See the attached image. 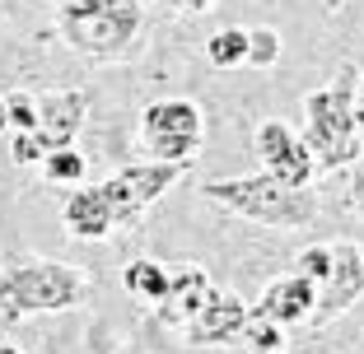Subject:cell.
Masks as SVG:
<instances>
[{"mask_svg":"<svg viewBox=\"0 0 364 354\" xmlns=\"http://www.w3.org/2000/svg\"><path fill=\"white\" fill-rule=\"evenodd\" d=\"M5 121H10L14 131H33L38 126V108H33L28 94H10L5 98Z\"/></svg>","mask_w":364,"mask_h":354,"instance_id":"ffe728a7","label":"cell"},{"mask_svg":"<svg viewBox=\"0 0 364 354\" xmlns=\"http://www.w3.org/2000/svg\"><path fill=\"white\" fill-rule=\"evenodd\" d=\"M294 275H304V280H313V284H327V275H332V247L327 243H318V247H304L299 257H294Z\"/></svg>","mask_w":364,"mask_h":354,"instance_id":"d6986e66","label":"cell"},{"mask_svg":"<svg viewBox=\"0 0 364 354\" xmlns=\"http://www.w3.org/2000/svg\"><path fill=\"white\" fill-rule=\"evenodd\" d=\"M43 172H47V182H85V154L52 150L43 154Z\"/></svg>","mask_w":364,"mask_h":354,"instance_id":"ac0fdd59","label":"cell"},{"mask_svg":"<svg viewBox=\"0 0 364 354\" xmlns=\"http://www.w3.org/2000/svg\"><path fill=\"white\" fill-rule=\"evenodd\" d=\"M252 150H257V159H262V172L276 177V182H285V187H313V177H318L313 154L299 140V131H289L285 121H276V117L257 126Z\"/></svg>","mask_w":364,"mask_h":354,"instance_id":"ba28073f","label":"cell"},{"mask_svg":"<svg viewBox=\"0 0 364 354\" xmlns=\"http://www.w3.org/2000/svg\"><path fill=\"white\" fill-rule=\"evenodd\" d=\"M355 112H360V121H364V70H360V79H355Z\"/></svg>","mask_w":364,"mask_h":354,"instance_id":"603a6c76","label":"cell"},{"mask_svg":"<svg viewBox=\"0 0 364 354\" xmlns=\"http://www.w3.org/2000/svg\"><path fill=\"white\" fill-rule=\"evenodd\" d=\"M5 126H10V121H5V98H0V131H5Z\"/></svg>","mask_w":364,"mask_h":354,"instance_id":"d4e9b609","label":"cell"},{"mask_svg":"<svg viewBox=\"0 0 364 354\" xmlns=\"http://www.w3.org/2000/svg\"><path fill=\"white\" fill-rule=\"evenodd\" d=\"M247 312H252V303H243L238 294L229 289H210L205 294V303L192 312V322L182 326V341L187 345H234L238 331H243Z\"/></svg>","mask_w":364,"mask_h":354,"instance_id":"30bf717a","label":"cell"},{"mask_svg":"<svg viewBox=\"0 0 364 354\" xmlns=\"http://www.w3.org/2000/svg\"><path fill=\"white\" fill-rule=\"evenodd\" d=\"M238 341L247 345V354H285L289 350V331L276 326V322H267V317H257V312H247Z\"/></svg>","mask_w":364,"mask_h":354,"instance_id":"9a60e30c","label":"cell"},{"mask_svg":"<svg viewBox=\"0 0 364 354\" xmlns=\"http://www.w3.org/2000/svg\"><path fill=\"white\" fill-rule=\"evenodd\" d=\"M0 354H19V350H14V345H0Z\"/></svg>","mask_w":364,"mask_h":354,"instance_id":"484cf974","label":"cell"},{"mask_svg":"<svg viewBox=\"0 0 364 354\" xmlns=\"http://www.w3.org/2000/svg\"><path fill=\"white\" fill-rule=\"evenodd\" d=\"M122 284H127V294H136L140 303H164V294H168V266L140 257L122 270Z\"/></svg>","mask_w":364,"mask_h":354,"instance_id":"5bb4252c","label":"cell"},{"mask_svg":"<svg viewBox=\"0 0 364 354\" xmlns=\"http://www.w3.org/2000/svg\"><path fill=\"white\" fill-rule=\"evenodd\" d=\"M332 247V275L327 284L318 289V303L309 312V331H322V326H332L341 312H350L355 303L364 299V243L355 238H341V243H327Z\"/></svg>","mask_w":364,"mask_h":354,"instance_id":"52a82bcc","label":"cell"},{"mask_svg":"<svg viewBox=\"0 0 364 354\" xmlns=\"http://www.w3.org/2000/svg\"><path fill=\"white\" fill-rule=\"evenodd\" d=\"M280 61V33L276 28H247V56L243 65H257V70H271V65Z\"/></svg>","mask_w":364,"mask_h":354,"instance_id":"e0dca14e","label":"cell"},{"mask_svg":"<svg viewBox=\"0 0 364 354\" xmlns=\"http://www.w3.org/2000/svg\"><path fill=\"white\" fill-rule=\"evenodd\" d=\"M210 275H205L201 266H182V270H168V294H164V303H154V322L159 326H187L192 322V312L205 303V294H210Z\"/></svg>","mask_w":364,"mask_h":354,"instance_id":"7c38bea8","label":"cell"},{"mask_svg":"<svg viewBox=\"0 0 364 354\" xmlns=\"http://www.w3.org/2000/svg\"><path fill=\"white\" fill-rule=\"evenodd\" d=\"M178 5H182V10H210L215 0H178Z\"/></svg>","mask_w":364,"mask_h":354,"instance_id":"cb8c5ba5","label":"cell"},{"mask_svg":"<svg viewBox=\"0 0 364 354\" xmlns=\"http://www.w3.org/2000/svg\"><path fill=\"white\" fill-rule=\"evenodd\" d=\"M140 140L159 163H192L205 140L201 108L192 98H159L140 112Z\"/></svg>","mask_w":364,"mask_h":354,"instance_id":"5b68a950","label":"cell"},{"mask_svg":"<svg viewBox=\"0 0 364 354\" xmlns=\"http://www.w3.org/2000/svg\"><path fill=\"white\" fill-rule=\"evenodd\" d=\"M243 56H247V28H220L205 38V61L215 70H234V65H243Z\"/></svg>","mask_w":364,"mask_h":354,"instance_id":"2e32d148","label":"cell"},{"mask_svg":"<svg viewBox=\"0 0 364 354\" xmlns=\"http://www.w3.org/2000/svg\"><path fill=\"white\" fill-rule=\"evenodd\" d=\"M61 38L85 61H122L145 28L140 0H61Z\"/></svg>","mask_w":364,"mask_h":354,"instance_id":"3957f363","label":"cell"},{"mask_svg":"<svg viewBox=\"0 0 364 354\" xmlns=\"http://www.w3.org/2000/svg\"><path fill=\"white\" fill-rule=\"evenodd\" d=\"M201 196L220 210L238 219H252V224L267 228H309L318 219V196L309 187H285L267 172H252V177H215L201 187Z\"/></svg>","mask_w":364,"mask_h":354,"instance_id":"7a4b0ae2","label":"cell"},{"mask_svg":"<svg viewBox=\"0 0 364 354\" xmlns=\"http://www.w3.org/2000/svg\"><path fill=\"white\" fill-rule=\"evenodd\" d=\"M65 228H70V238H107L117 228V219H112V210H107L98 187H80L65 201Z\"/></svg>","mask_w":364,"mask_h":354,"instance_id":"4fadbf2b","label":"cell"},{"mask_svg":"<svg viewBox=\"0 0 364 354\" xmlns=\"http://www.w3.org/2000/svg\"><path fill=\"white\" fill-rule=\"evenodd\" d=\"M346 215H355L364 224V159L350 163V187H346Z\"/></svg>","mask_w":364,"mask_h":354,"instance_id":"44dd1931","label":"cell"},{"mask_svg":"<svg viewBox=\"0 0 364 354\" xmlns=\"http://www.w3.org/2000/svg\"><path fill=\"white\" fill-rule=\"evenodd\" d=\"M89 294V275L65 261H23L0 275V317L19 322L33 312H65Z\"/></svg>","mask_w":364,"mask_h":354,"instance_id":"277c9868","label":"cell"},{"mask_svg":"<svg viewBox=\"0 0 364 354\" xmlns=\"http://www.w3.org/2000/svg\"><path fill=\"white\" fill-rule=\"evenodd\" d=\"M355 65H336V75L327 89L304 94V145L313 154L318 172H341L360 159V112H355Z\"/></svg>","mask_w":364,"mask_h":354,"instance_id":"6da1fadb","label":"cell"},{"mask_svg":"<svg viewBox=\"0 0 364 354\" xmlns=\"http://www.w3.org/2000/svg\"><path fill=\"white\" fill-rule=\"evenodd\" d=\"M313 303H318V284L289 270V275L271 280L267 289H262V299L252 303V312H257V317H267V322H276V326H285V331H289V326H304V322H309Z\"/></svg>","mask_w":364,"mask_h":354,"instance_id":"8fae6325","label":"cell"},{"mask_svg":"<svg viewBox=\"0 0 364 354\" xmlns=\"http://www.w3.org/2000/svg\"><path fill=\"white\" fill-rule=\"evenodd\" d=\"M10 154H14V163H38V159H43V154H38V145H33V135H28V131H19V135H14Z\"/></svg>","mask_w":364,"mask_h":354,"instance_id":"7402d4cb","label":"cell"},{"mask_svg":"<svg viewBox=\"0 0 364 354\" xmlns=\"http://www.w3.org/2000/svg\"><path fill=\"white\" fill-rule=\"evenodd\" d=\"M182 172H187V163H159V159L131 163V168H117L107 182H98V192H103L112 219H117V224H131V219H140L173 182H178Z\"/></svg>","mask_w":364,"mask_h":354,"instance_id":"8992f818","label":"cell"},{"mask_svg":"<svg viewBox=\"0 0 364 354\" xmlns=\"http://www.w3.org/2000/svg\"><path fill=\"white\" fill-rule=\"evenodd\" d=\"M38 126L28 131L38 154H52V150H75V135L85 126V112H89V94L85 89H47L38 103Z\"/></svg>","mask_w":364,"mask_h":354,"instance_id":"9c48e42d","label":"cell"}]
</instances>
